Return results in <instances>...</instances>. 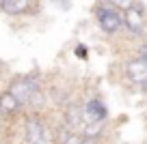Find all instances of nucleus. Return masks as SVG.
Returning a JSON list of instances; mask_svg holds the SVG:
<instances>
[{
	"instance_id": "obj_15",
	"label": "nucleus",
	"mask_w": 147,
	"mask_h": 144,
	"mask_svg": "<svg viewBox=\"0 0 147 144\" xmlns=\"http://www.w3.org/2000/svg\"><path fill=\"white\" fill-rule=\"evenodd\" d=\"M78 56H80V58H84V56H87V54H84V47H82V45H78Z\"/></svg>"
},
{
	"instance_id": "obj_10",
	"label": "nucleus",
	"mask_w": 147,
	"mask_h": 144,
	"mask_svg": "<svg viewBox=\"0 0 147 144\" xmlns=\"http://www.w3.org/2000/svg\"><path fill=\"white\" fill-rule=\"evenodd\" d=\"M102 127H104V121H91V123H87V127H84V135L97 138L100 131H102Z\"/></svg>"
},
{
	"instance_id": "obj_13",
	"label": "nucleus",
	"mask_w": 147,
	"mask_h": 144,
	"mask_svg": "<svg viewBox=\"0 0 147 144\" xmlns=\"http://www.w3.org/2000/svg\"><path fill=\"white\" fill-rule=\"evenodd\" d=\"M80 144H97V138H91V135H87V138L80 140Z\"/></svg>"
},
{
	"instance_id": "obj_12",
	"label": "nucleus",
	"mask_w": 147,
	"mask_h": 144,
	"mask_svg": "<svg viewBox=\"0 0 147 144\" xmlns=\"http://www.w3.org/2000/svg\"><path fill=\"white\" fill-rule=\"evenodd\" d=\"M113 7H119V9H130V7H134V0H108Z\"/></svg>"
},
{
	"instance_id": "obj_7",
	"label": "nucleus",
	"mask_w": 147,
	"mask_h": 144,
	"mask_svg": "<svg viewBox=\"0 0 147 144\" xmlns=\"http://www.w3.org/2000/svg\"><path fill=\"white\" fill-rule=\"evenodd\" d=\"M106 108L100 103L97 99L89 101L87 108L82 110V116H84V123H91V121H106Z\"/></svg>"
},
{
	"instance_id": "obj_6",
	"label": "nucleus",
	"mask_w": 147,
	"mask_h": 144,
	"mask_svg": "<svg viewBox=\"0 0 147 144\" xmlns=\"http://www.w3.org/2000/svg\"><path fill=\"white\" fill-rule=\"evenodd\" d=\"M65 123H67V127L71 131L80 129V127L84 125V116H82V108L76 103H69L67 110H65Z\"/></svg>"
},
{
	"instance_id": "obj_2",
	"label": "nucleus",
	"mask_w": 147,
	"mask_h": 144,
	"mask_svg": "<svg viewBox=\"0 0 147 144\" xmlns=\"http://www.w3.org/2000/svg\"><path fill=\"white\" fill-rule=\"evenodd\" d=\"M35 90L39 88H37V82L32 77H18L11 84V95L20 101V105H26L30 101V97L35 95Z\"/></svg>"
},
{
	"instance_id": "obj_9",
	"label": "nucleus",
	"mask_w": 147,
	"mask_h": 144,
	"mask_svg": "<svg viewBox=\"0 0 147 144\" xmlns=\"http://www.w3.org/2000/svg\"><path fill=\"white\" fill-rule=\"evenodd\" d=\"M0 9L9 15H20V13L30 11V0H5Z\"/></svg>"
},
{
	"instance_id": "obj_14",
	"label": "nucleus",
	"mask_w": 147,
	"mask_h": 144,
	"mask_svg": "<svg viewBox=\"0 0 147 144\" xmlns=\"http://www.w3.org/2000/svg\"><path fill=\"white\" fill-rule=\"evenodd\" d=\"M138 54H141V56H138V58H143V60H145V63H147V45H143L141 50H138Z\"/></svg>"
},
{
	"instance_id": "obj_4",
	"label": "nucleus",
	"mask_w": 147,
	"mask_h": 144,
	"mask_svg": "<svg viewBox=\"0 0 147 144\" xmlns=\"http://www.w3.org/2000/svg\"><path fill=\"white\" fill-rule=\"evenodd\" d=\"M123 24H125L132 32H143V26H145V15H143V11L134 5V7H130V9H125V13H123Z\"/></svg>"
},
{
	"instance_id": "obj_1",
	"label": "nucleus",
	"mask_w": 147,
	"mask_h": 144,
	"mask_svg": "<svg viewBox=\"0 0 147 144\" xmlns=\"http://www.w3.org/2000/svg\"><path fill=\"white\" fill-rule=\"evenodd\" d=\"M95 15H97V22H100L102 30H106V32H117L121 28V24H123V17L117 11H113L108 5L95 7Z\"/></svg>"
},
{
	"instance_id": "obj_16",
	"label": "nucleus",
	"mask_w": 147,
	"mask_h": 144,
	"mask_svg": "<svg viewBox=\"0 0 147 144\" xmlns=\"http://www.w3.org/2000/svg\"><path fill=\"white\" fill-rule=\"evenodd\" d=\"M2 2H5V0H0V7H2Z\"/></svg>"
},
{
	"instance_id": "obj_11",
	"label": "nucleus",
	"mask_w": 147,
	"mask_h": 144,
	"mask_svg": "<svg viewBox=\"0 0 147 144\" xmlns=\"http://www.w3.org/2000/svg\"><path fill=\"white\" fill-rule=\"evenodd\" d=\"M80 140H82V138H80L76 131H69V133L63 135V140H61V142H63V144H80Z\"/></svg>"
},
{
	"instance_id": "obj_5",
	"label": "nucleus",
	"mask_w": 147,
	"mask_h": 144,
	"mask_svg": "<svg viewBox=\"0 0 147 144\" xmlns=\"http://www.w3.org/2000/svg\"><path fill=\"white\" fill-rule=\"evenodd\" d=\"M125 71H128V77L134 82V84H145L147 82V63L143 58L130 60L128 67H125Z\"/></svg>"
},
{
	"instance_id": "obj_8",
	"label": "nucleus",
	"mask_w": 147,
	"mask_h": 144,
	"mask_svg": "<svg viewBox=\"0 0 147 144\" xmlns=\"http://www.w3.org/2000/svg\"><path fill=\"white\" fill-rule=\"evenodd\" d=\"M20 108H22V105H20V101L11 95V90L0 95V114H2V116H11V114H15Z\"/></svg>"
},
{
	"instance_id": "obj_3",
	"label": "nucleus",
	"mask_w": 147,
	"mask_h": 144,
	"mask_svg": "<svg viewBox=\"0 0 147 144\" xmlns=\"http://www.w3.org/2000/svg\"><path fill=\"white\" fill-rule=\"evenodd\" d=\"M26 140H28V144H48L46 131H43V125L39 123V118L32 116L26 121Z\"/></svg>"
}]
</instances>
